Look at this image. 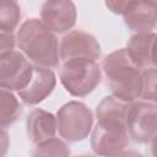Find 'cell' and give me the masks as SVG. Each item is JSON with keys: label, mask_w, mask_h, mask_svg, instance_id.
Wrapping results in <instances>:
<instances>
[{"label": "cell", "mask_w": 157, "mask_h": 157, "mask_svg": "<svg viewBox=\"0 0 157 157\" xmlns=\"http://www.w3.org/2000/svg\"><path fill=\"white\" fill-rule=\"evenodd\" d=\"M21 52L36 65L55 67L60 60L58 38L53 31L38 18L26 20L16 34Z\"/></svg>", "instance_id": "6da1fadb"}, {"label": "cell", "mask_w": 157, "mask_h": 157, "mask_svg": "<svg viewBox=\"0 0 157 157\" xmlns=\"http://www.w3.org/2000/svg\"><path fill=\"white\" fill-rule=\"evenodd\" d=\"M32 64L28 58L16 50L0 54V86L10 91L25 88L33 75Z\"/></svg>", "instance_id": "8992f818"}, {"label": "cell", "mask_w": 157, "mask_h": 157, "mask_svg": "<svg viewBox=\"0 0 157 157\" xmlns=\"http://www.w3.org/2000/svg\"><path fill=\"white\" fill-rule=\"evenodd\" d=\"M151 151H152V155L157 157V134L151 140Z\"/></svg>", "instance_id": "7402d4cb"}, {"label": "cell", "mask_w": 157, "mask_h": 157, "mask_svg": "<svg viewBox=\"0 0 157 157\" xmlns=\"http://www.w3.org/2000/svg\"><path fill=\"white\" fill-rule=\"evenodd\" d=\"M15 38L10 32H0V54L9 53L13 50Z\"/></svg>", "instance_id": "ffe728a7"}, {"label": "cell", "mask_w": 157, "mask_h": 157, "mask_svg": "<svg viewBox=\"0 0 157 157\" xmlns=\"http://www.w3.org/2000/svg\"><path fill=\"white\" fill-rule=\"evenodd\" d=\"M151 65L157 69V34L155 37L153 44H152V50H151Z\"/></svg>", "instance_id": "44dd1931"}, {"label": "cell", "mask_w": 157, "mask_h": 157, "mask_svg": "<svg viewBox=\"0 0 157 157\" xmlns=\"http://www.w3.org/2000/svg\"><path fill=\"white\" fill-rule=\"evenodd\" d=\"M59 55L63 61L77 58L97 60L101 56V45L91 33L76 29L63 37L59 47Z\"/></svg>", "instance_id": "ba28073f"}, {"label": "cell", "mask_w": 157, "mask_h": 157, "mask_svg": "<svg viewBox=\"0 0 157 157\" xmlns=\"http://www.w3.org/2000/svg\"><path fill=\"white\" fill-rule=\"evenodd\" d=\"M129 145V131L125 123L98 120L91 134V146L101 156L121 155Z\"/></svg>", "instance_id": "5b68a950"}, {"label": "cell", "mask_w": 157, "mask_h": 157, "mask_svg": "<svg viewBox=\"0 0 157 157\" xmlns=\"http://www.w3.org/2000/svg\"><path fill=\"white\" fill-rule=\"evenodd\" d=\"M101 67L93 59L77 58L64 61L60 81L65 90L75 97L90 94L101 82Z\"/></svg>", "instance_id": "3957f363"}, {"label": "cell", "mask_w": 157, "mask_h": 157, "mask_svg": "<svg viewBox=\"0 0 157 157\" xmlns=\"http://www.w3.org/2000/svg\"><path fill=\"white\" fill-rule=\"evenodd\" d=\"M126 128L129 135L140 144H146L157 134V104L150 102H131Z\"/></svg>", "instance_id": "52a82bcc"}, {"label": "cell", "mask_w": 157, "mask_h": 157, "mask_svg": "<svg viewBox=\"0 0 157 157\" xmlns=\"http://www.w3.org/2000/svg\"><path fill=\"white\" fill-rule=\"evenodd\" d=\"M141 97L157 104V69L147 67L142 71V91Z\"/></svg>", "instance_id": "ac0fdd59"}, {"label": "cell", "mask_w": 157, "mask_h": 157, "mask_svg": "<svg viewBox=\"0 0 157 157\" xmlns=\"http://www.w3.org/2000/svg\"><path fill=\"white\" fill-rule=\"evenodd\" d=\"M0 98V125L4 129L17 120L21 114V107L16 96L10 90L1 88Z\"/></svg>", "instance_id": "9a60e30c"}, {"label": "cell", "mask_w": 157, "mask_h": 157, "mask_svg": "<svg viewBox=\"0 0 157 157\" xmlns=\"http://www.w3.org/2000/svg\"><path fill=\"white\" fill-rule=\"evenodd\" d=\"M21 18V9L15 0L0 1V29L1 32H10L17 27Z\"/></svg>", "instance_id": "2e32d148"}, {"label": "cell", "mask_w": 157, "mask_h": 157, "mask_svg": "<svg viewBox=\"0 0 157 157\" xmlns=\"http://www.w3.org/2000/svg\"><path fill=\"white\" fill-rule=\"evenodd\" d=\"M102 67L114 96L134 102L141 97L142 71L126 49H118L103 59Z\"/></svg>", "instance_id": "7a4b0ae2"}, {"label": "cell", "mask_w": 157, "mask_h": 157, "mask_svg": "<svg viewBox=\"0 0 157 157\" xmlns=\"http://www.w3.org/2000/svg\"><path fill=\"white\" fill-rule=\"evenodd\" d=\"M55 85L56 78L54 72L49 67L37 65L33 67V75L28 85L17 92L23 103L34 105L43 102L53 92Z\"/></svg>", "instance_id": "30bf717a"}, {"label": "cell", "mask_w": 157, "mask_h": 157, "mask_svg": "<svg viewBox=\"0 0 157 157\" xmlns=\"http://www.w3.org/2000/svg\"><path fill=\"white\" fill-rule=\"evenodd\" d=\"M59 135L69 142L85 140L93 125L92 110L82 102L71 101L65 103L56 113Z\"/></svg>", "instance_id": "277c9868"}, {"label": "cell", "mask_w": 157, "mask_h": 157, "mask_svg": "<svg viewBox=\"0 0 157 157\" xmlns=\"http://www.w3.org/2000/svg\"><path fill=\"white\" fill-rule=\"evenodd\" d=\"M34 155L36 156H69L70 148L64 141L54 136L38 144L36 147Z\"/></svg>", "instance_id": "e0dca14e"}, {"label": "cell", "mask_w": 157, "mask_h": 157, "mask_svg": "<svg viewBox=\"0 0 157 157\" xmlns=\"http://www.w3.org/2000/svg\"><path fill=\"white\" fill-rule=\"evenodd\" d=\"M152 1H156V2H157V0H152Z\"/></svg>", "instance_id": "603a6c76"}, {"label": "cell", "mask_w": 157, "mask_h": 157, "mask_svg": "<svg viewBox=\"0 0 157 157\" xmlns=\"http://www.w3.org/2000/svg\"><path fill=\"white\" fill-rule=\"evenodd\" d=\"M155 37L156 34L152 32H142L131 36L128 42L126 50L134 63L141 69L151 66V50Z\"/></svg>", "instance_id": "4fadbf2b"}, {"label": "cell", "mask_w": 157, "mask_h": 157, "mask_svg": "<svg viewBox=\"0 0 157 157\" xmlns=\"http://www.w3.org/2000/svg\"><path fill=\"white\" fill-rule=\"evenodd\" d=\"M123 16L129 29L136 33L151 32L157 25V2L152 0H134Z\"/></svg>", "instance_id": "8fae6325"}, {"label": "cell", "mask_w": 157, "mask_h": 157, "mask_svg": "<svg viewBox=\"0 0 157 157\" xmlns=\"http://www.w3.org/2000/svg\"><path fill=\"white\" fill-rule=\"evenodd\" d=\"M40 17L53 32L64 33L76 23L77 11L72 0H47L42 5Z\"/></svg>", "instance_id": "9c48e42d"}, {"label": "cell", "mask_w": 157, "mask_h": 157, "mask_svg": "<svg viewBox=\"0 0 157 157\" xmlns=\"http://www.w3.org/2000/svg\"><path fill=\"white\" fill-rule=\"evenodd\" d=\"M27 135L29 140L38 145L55 136L58 130V119L53 113L43 109H34L27 117Z\"/></svg>", "instance_id": "7c38bea8"}, {"label": "cell", "mask_w": 157, "mask_h": 157, "mask_svg": "<svg viewBox=\"0 0 157 157\" xmlns=\"http://www.w3.org/2000/svg\"><path fill=\"white\" fill-rule=\"evenodd\" d=\"M131 102L121 99L117 96H107L96 108V115L98 120H117L126 124Z\"/></svg>", "instance_id": "5bb4252c"}, {"label": "cell", "mask_w": 157, "mask_h": 157, "mask_svg": "<svg viewBox=\"0 0 157 157\" xmlns=\"http://www.w3.org/2000/svg\"><path fill=\"white\" fill-rule=\"evenodd\" d=\"M105 6L115 15H124L134 0H104Z\"/></svg>", "instance_id": "d6986e66"}]
</instances>
